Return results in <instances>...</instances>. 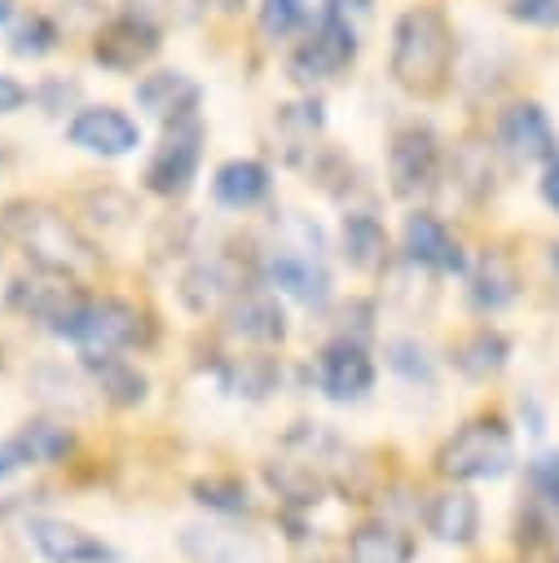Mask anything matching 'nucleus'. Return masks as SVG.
Instances as JSON below:
<instances>
[{
  "label": "nucleus",
  "instance_id": "1",
  "mask_svg": "<svg viewBox=\"0 0 559 563\" xmlns=\"http://www.w3.org/2000/svg\"><path fill=\"white\" fill-rule=\"evenodd\" d=\"M453 66V31L436 9H409L401 13L392 31V79L405 92L436 97L449 84Z\"/></svg>",
  "mask_w": 559,
  "mask_h": 563
},
{
  "label": "nucleus",
  "instance_id": "2",
  "mask_svg": "<svg viewBox=\"0 0 559 563\" xmlns=\"http://www.w3.org/2000/svg\"><path fill=\"white\" fill-rule=\"evenodd\" d=\"M13 238L18 246L31 255L35 268H48V273H62L70 282L79 277H92L101 268L92 242L57 211H44V207H26V216H13Z\"/></svg>",
  "mask_w": 559,
  "mask_h": 563
},
{
  "label": "nucleus",
  "instance_id": "3",
  "mask_svg": "<svg viewBox=\"0 0 559 563\" xmlns=\"http://www.w3.org/2000/svg\"><path fill=\"white\" fill-rule=\"evenodd\" d=\"M515 462V440L502 418H471L462 422L436 453V471L453 484L471 479H497Z\"/></svg>",
  "mask_w": 559,
  "mask_h": 563
},
{
  "label": "nucleus",
  "instance_id": "4",
  "mask_svg": "<svg viewBox=\"0 0 559 563\" xmlns=\"http://www.w3.org/2000/svg\"><path fill=\"white\" fill-rule=\"evenodd\" d=\"M198 163H202V119L194 110H185V114L167 119L163 141H158L154 158L145 163V189L158 198H180L194 185Z\"/></svg>",
  "mask_w": 559,
  "mask_h": 563
},
{
  "label": "nucleus",
  "instance_id": "5",
  "mask_svg": "<svg viewBox=\"0 0 559 563\" xmlns=\"http://www.w3.org/2000/svg\"><path fill=\"white\" fill-rule=\"evenodd\" d=\"M57 334L70 339L84 356H106V352H123L136 343L141 317L123 299H79V308L66 317Z\"/></svg>",
  "mask_w": 559,
  "mask_h": 563
},
{
  "label": "nucleus",
  "instance_id": "6",
  "mask_svg": "<svg viewBox=\"0 0 559 563\" xmlns=\"http://www.w3.org/2000/svg\"><path fill=\"white\" fill-rule=\"evenodd\" d=\"M352 57H357V35H352V26L343 22L339 9H326L321 22L313 26V35L295 48L291 75H295L299 84H321V79H335L343 66H352Z\"/></svg>",
  "mask_w": 559,
  "mask_h": 563
},
{
  "label": "nucleus",
  "instance_id": "7",
  "mask_svg": "<svg viewBox=\"0 0 559 563\" xmlns=\"http://www.w3.org/2000/svg\"><path fill=\"white\" fill-rule=\"evenodd\" d=\"M440 176V141L431 128L423 123H409L392 136L387 145V180H392V194L396 198H418L436 185Z\"/></svg>",
  "mask_w": 559,
  "mask_h": 563
},
{
  "label": "nucleus",
  "instance_id": "8",
  "mask_svg": "<svg viewBox=\"0 0 559 563\" xmlns=\"http://www.w3.org/2000/svg\"><path fill=\"white\" fill-rule=\"evenodd\" d=\"M313 383L321 387L326 400H339V405L361 400L374 387V361H370L365 343L361 339H348V334L330 339L317 352V361H313Z\"/></svg>",
  "mask_w": 559,
  "mask_h": 563
},
{
  "label": "nucleus",
  "instance_id": "9",
  "mask_svg": "<svg viewBox=\"0 0 559 563\" xmlns=\"http://www.w3.org/2000/svg\"><path fill=\"white\" fill-rule=\"evenodd\" d=\"M26 541L44 563H114V550L92 537L88 528L53 515H31L26 519Z\"/></svg>",
  "mask_w": 559,
  "mask_h": 563
},
{
  "label": "nucleus",
  "instance_id": "10",
  "mask_svg": "<svg viewBox=\"0 0 559 563\" xmlns=\"http://www.w3.org/2000/svg\"><path fill=\"white\" fill-rule=\"evenodd\" d=\"M66 136H70V145H79L88 154H101V158H123L141 145V128L114 106H84L70 119Z\"/></svg>",
  "mask_w": 559,
  "mask_h": 563
},
{
  "label": "nucleus",
  "instance_id": "11",
  "mask_svg": "<svg viewBox=\"0 0 559 563\" xmlns=\"http://www.w3.org/2000/svg\"><path fill=\"white\" fill-rule=\"evenodd\" d=\"M497 145L515 163H550L555 158V128L537 101H515L497 119Z\"/></svg>",
  "mask_w": 559,
  "mask_h": 563
},
{
  "label": "nucleus",
  "instance_id": "12",
  "mask_svg": "<svg viewBox=\"0 0 559 563\" xmlns=\"http://www.w3.org/2000/svg\"><path fill=\"white\" fill-rule=\"evenodd\" d=\"M180 550L189 563H273L264 541L233 532V528H220V523H185Z\"/></svg>",
  "mask_w": 559,
  "mask_h": 563
},
{
  "label": "nucleus",
  "instance_id": "13",
  "mask_svg": "<svg viewBox=\"0 0 559 563\" xmlns=\"http://www.w3.org/2000/svg\"><path fill=\"white\" fill-rule=\"evenodd\" d=\"M158 53V31L145 22V18H114L97 31L92 40V57L106 66V70H136L141 62H150Z\"/></svg>",
  "mask_w": 559,
  "mask_h": 563
},
{
  "label": "nucleus",
  "instance_id": "14",
  "mask_svg": "<svg viewBox=\"0 0 559 563\" xmlns=\"http://www.w3.org/2000/svg\"><path fill=\"white\" fill-rule=\"evenodd\" d=\"M401 246H405L409 264H423V268H431V273H462V268H467L458 238H453L431 211H414V216H405Z\"/></svg>",
  "mask_w": 559,
  "mask_h": 563
},
{
  "label": "nucleus",
  "instance_id": "15",
  "mask_svg": "<svg viewBox=\"0 0 559 563\" xmlns=\"http://www.w3.org/2000/svg\"><path fill=\"white\" fill-rule=\"evenodd\" d=\"M264 277H268L273 290L291 295V299H299V303H308V308H321V303L330 299V277H326V268H321L317 255L277 251V255H268Z\"/></svg>",
  "mask_w": 559,
  "mask_h": 563
},
{
  "label": "nucleus",
  "instance_id": "16",
  "mask_svg": "<svg viewBox=\"0 0 559 563\" xmlns=\"http://www.w3.org/2000/svg\"><path fill=\"white\" fill-rule=\"evenodd\" d=\"M229 334L242 339V343H260V347H273L286 339V317H282V303L264 290H246V295H233L229 303Z\"/></svg>",
  "mask_w": 559,
  "mask_h": 563
},
{
  "label": "nucleus",
  "instance_id": "17",
  "mask_svg": "<svg viewBox=\"0 0 559 563\" xmlns=\"http://www.w3.org/2000/svg\"><path fill=\"white\" fill-rule=\"evenodd\" d=\"M423 523L445 545H471L475 532H480V506H475V497L467 488H445V493H436L427 501Z\"/></svg>",
  "mask_w": 559,
  "mask_h": 563
},
{
  "label": "nucleus",
  "instance_id": "18",
  "mask_svg": "<svg viewBox=\"0 0 559 563\" xmlns=\"http://www.w3.org/2000/svg\"><path fill=\"white\" fill-rule=\"evenodd\" d=\"M339 255L348 260V268L357 273H374L387 264V233L374 216L365 211H348L339 224Z\"/></svg>",
  "mask_w": 559,
  "mask_h": 563
},
{
  "label": "nucleus",
  "instance_id": "19",
  "mask_svg": "<svg viewBox=\"0 0 559 563\" xmlns=\"http://www.w3.org/2000/svg\"><path fill=\"white\" fill-rule=\"evenodd\" d=\"M136 101H141V110H150L154 119L167 123V119L198 106V84L185 79L180 70H158V75H145L136 84Z\"/></svg>",
  "mask_w": 559,
  "mask_h": 563
},
{
  "label": "nucleus",
  "instance_id": "20",
  "mask_svg": "<svg viewBox=\"0 0 559 563\" xmlns=\"http://www.w3.org/2000/svg\"><path fill=\"white\" fill-rule=\"evenodd\" d=\"M211 194H216L220 207L246 211V207H255V202L268 194V167L255 163V158H229V163L216 172Z\"/></svg>",
  "mask_w": 559,
  "mask_h": 563
},
{
  "label": "nucleus",
  "instance_id": "21",
  "mask_svg": "<svg viewBox=\"0 0 559 563\" xmlns=\"http://www.w3.org/2000/svg\"><path fill=\"white\" fill-rule=\"evenodd\" d=\"M220 387L238 400H268L282 383V369L273 356H229L220 369H216Z\"/></svg>",
  "mask_w": 559,
  "mask_h": 563
},
{
  "label": "nucleus",
  "instance_id": "22",
  "mask_svg": "<svg viewBox=\"0 0 559 563\" xmlns=\"http://www.w3.org/2000/svg\"><path fill=\"white\" fill-rule=\"evenodd\" d=\"M515 295H519L515 264L502 251H484L480 264H475V273H471V303L480 312H502Z\"/></svg>",
  "mask_w": 559,
  "mask_h": 563
},
{
  "label": "nucleus",
  "instance_id": "23",
  "mask_svg": "<svg viewBox=\"0 0 559 563\" xmlns=\"http://www.w3.org/2000/svg\"><path fill=\"white\" fill-rule=\"evenodd\" d=\"M84 365H88V374H92V383H97V391L110 400V405H123V409H132V405H141L145 400V374L136 369V365H128L119 352H106V356H84Z\"/></svg>",
  "mask_w": 559,
  "mask_h": 563
},
{
  "label": "nucleus",
  "instance_id": "24",
  "mask_svg": "<svg viewBox=\"0 0 559 563\" xmlns=\"http://www.w3.org/2000/svg\"><path fill=\"white\" fill-rule=\"evenodd\" d=\"M414 541L396 523H361L348 537V559L343 563H409Z\"/></svg>",
  "mask_w": 559,
  "mask_h": 563
},
{
  "label": "nucleus",
  "instance_id": "25",
  "mask_svg": "<svg viewBox=\"0 0 559 563\" xmlns=\"http://www.w3.org/2000/svg\"><path fill=\"white\" fill-rule=\"evenodd\" d=\"M506 356H511V343L497 334V330H471L467 339H458L453 343V369L462 374V378H471V383H484V378H493L502 365H506Z\"/></svg>",
  "mask_w": 559,
  "mask_h": 563
},
{
  "label": "nucleus",
  "instance_id": "26",
  "mask_svg": "<svg viewBox=\"0 0 559 563\" xmlns=\"http://www.w3.org/2000/svg\"><path fill=\"white\" fill-rule=\"evenodd\" d=\"M18 440H22L26 457H31V466H57V462H66L75 453V431L66 422H53V418L26 422L18 431Z\"/></svg>",
  "mask_w": 559,
  "mask_h": 563
},
{
  "label": "nucleus",
  "instance_id": "27",
  "mask_svg": "<svg viewBox=\"0 0 559 563\" xmlns=\"http://www.w3.org/2000/svg\"><path fill=\"white\" fill-rule=\"evenodd\" d=\"M264 475L277 488V497L291 501V506H317L321 493H326V479L313 471V462H291V457L286 462H268Z\"/></svg>",
  "mask_w": 559,
  "mask_h": 563
},
{
  "label": "nucleus",
  "instance_id": "28",
  "mask_svg": "<svg viewBox=\"0 0 559 563\" xmlns=\"http://www.w3.org/2000/svg\"><path fill=\"white\" fill-rule=\"evenodd\" d=\"M238 286H233V277H229V268L224 264H198V268H189L185 277H180V299H185V308L189 312H211L220 299H229Z\"/></svg>",
  "mask_w": 559,
  "mask_h": 563
},
{
  "label": "nucleus",
  "instance_id": "29",
  "mask_svg": "<svg viewBox=\"0 0 559 563\" xmlns=\"http://www.w3.org/2000/svg\"><path fill=\"white\" fill-rule=\"evenodd\" d=\"M383 361L405 383H423V387L436 383V361H431L427 343H418V339H387L383 343Z\"/></svg>",
  "mask_w": 559,
  "mask_h": 563
},
{
  "label": "nucleus",
  "instance_id": "30",
  "mask_svg": "<svg viewBox=\"0 0 559 563\" xmlns=\"http://www.w3.org/2000/svg\"><path fill=\"white\" fill-rule=\"evenodd\" d=\"M277 132H282V141H286L291 154H295V145H308V141L321 132V106H317V101L282 106V110H277Z\"/></svg>",
  "mask_w": 559,
  "mask_h": 563
},
{
  "label": "nucleus",
  "instance_id": "31",
  "mask_svg": "<svg viewBox=\"0 0 559 563\" xmlns=\"http://www.w3.org/2000/svg\"><path fill=\"white\" fill-rule=\"evenodd\" d=\"M308 22V4L304 0H264L260 4V26L268 40H286Z\"/></svg>",
  "mask_w": 559,
  "mask_h": 563
},
{
  "label": "nucleus",
  "instance_id": "32",
  "mask_svg": "<svg viewBox=\"0 0 559 563\" xmlns=\"http://www.w3.org/2000/svg\"><path fill=\"white\" fill-rule=\"evenodd\" d=\"M194 497H198L202 506L220 510V515H246V510H251L246 488H242L238 479H202V484H194Z\"/></svg>",
  "mask_w": 559,
  "mask_h": 563
},
{
  "label": "nucleus",
  "instance_id": "33",
  "mask_svg": "<svg viewBox=\"0 0 559 563\" xmlns=\"http://www.w3.org/2000/svg\"><path fill=\"white\" fill-rule=\"evenodd\" d=\"M57 44V31L44 22V18H31V22H22L18 31H13V53H22V57H40V53H48Z\"/></svg>",
  "mask_w": 559,
  "mask_h": 563
},
{
  "label": "nucleus",
  "instance_id": "34",
  "mask_svg": "<svg viewBox=\"0 0 559 563\" xmlns=\"http://www.w3.org/2000/svg\"><path fill=\"white\" fill-rule=\"evenodd\" d=\"M506 13L528 26H559V0H511Z\"/></svg>",
  "mask_w": 559,
  "mask_h": 563
},
{
  "label": "nucleus",
  "instance_id": "35",
  "mask_svg": "<svg viewBox=\"0 0 559 563\" xmlns=\"http://www.w3.org/2000/svg\"><path fill=\"white\" fill-rule=\"evenodd\" d=\"M533 484H537L541 501H546V506L555 510V519H559V453H546V457L533 462Z\"/></svg>",
  "mask_w": 559,
  "mask_h": 563
},
{
  "label": "nucleus",
  "instance_id": "36",
  "mask_svg": "<svg viewBox=\"0 0 559 563\" xmlns=\"http://www.w3.org/2000/svg\"><path fill=\"white\" fill-rule=\"evenodd\" d=\"M22 466H31V457H26V449H22V440H18V435H9V440H0V479H9V475H18Z\"/></svg>",
  "mask_w": 559,
  "mask_h": 563
},
{
  "label": "nucleus",
  "instance_id": "37",
  "mask_svg": "<svg viewBox=\"0 0 559 563\" xmlns=\"http://www.w3.org/2000/svg\"><path fill=\"white\" fill-rule=\"evenodd\" d=\"M26 106V88L13 75H0V114H13Z\"/></svg>",
  "mask_w": 559,
  "mask_h": 563
},
{
  "label": "nucleus",
  "instance_id": "38",
  "mask_svg": "<svg viewBox=\"0 0 559 563\" xmlns=\"http://www.w3.org/2000/svg\"><path fill=\"white\" fill-rule=\"evenodd\" d=\"M541 198L559 211V158H550L546 163V176H541Z\"/></svg>",
  "mask_w": 559,
  "mask_h": 563
},
{
  "label": "nucleus",
  "instance_id": "39",
  "mask_svg": "<svg viewBox=\"0 0 559 563\" xmlns=\"http://www.w3.org/2000/svg\"><path fill=\"white\" fill-rule=\"evenodd\" d=\"M202 4H211L216 13H233V9H242L246 0H202Z\"/></svg>",
  "mask_w": 559,
  "mask_h": 563
},
{
  "label": "nucleus",
  "instance_id": "40",
  "mask_svg": "<svg viewBox=\"0 0 559 563\" xmlns=\"http://www.w3.org/2000/svg\"><path fill=\"white\" fill-rule=\"evenodd\" d=\"M9 13H13V0H0V22H4Z\"/></svg>",
  "mask_w": 559,
  "mask_h": 563
}]
</instances>
